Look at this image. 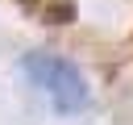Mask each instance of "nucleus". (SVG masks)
Segmentation results:
<instances>
[{
    "label": "nucleus",
    "mask_w": 133,
    "mask_h": 125,
    "mask_svg": "<svg viewBox=\"0 0 133 125\" xmlns=\"http://www.w3.org/2000/svg\"><path fill=\"white\" fill-rule=\"evenodd\" d=\"M21 71L29 75V83H33L58 113H83V108L91 104V88H87L83 71H79L71 58L54 54V50H33V54H25V58H21Z\"/></svg>",
    "instance_id": "1"
}]
</instances>
